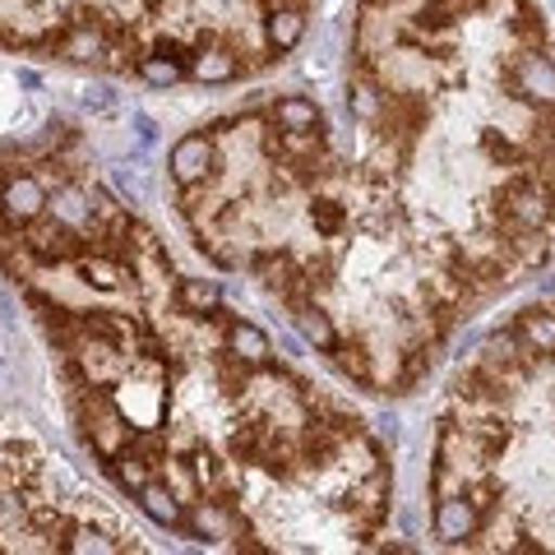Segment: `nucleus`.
<instances>
[{
  "label": "nucleus",
  "instance_id": "7ed1b4c3",
  "mask_svg": "<svg viewBox=\"0 0 555 555\" xmlns=\"http://www.w3.org/2000/svg\"><path fill=\"white\" fill-rule=\"evenodd\" d=\"M0 551H144V537L0 422Z\"/></svg>",
  "mask_w": 555,
  "mask_h": 555
},
{
  "label": "nucleus",
  "instance_id": "f257e3e1",
  "mask_svg": "<svg viewBox=\"0 0 555 555\" xmlns=\"http://www.w3.org/2000/svg\"><path fill=\"white\" fill-rule=\"evenodd\" d=\"M0 269L61 371L83 449L153 524L241 551L375 546L393 500L375 430L278 357L190 310L163 241L79 163L0 208Z\"/></svg>",
  "mask_w": 555,
  "mask_h": 555
},
{
  "label": "nucleus",
  "instance_id": "f03ea898",
  "mask_svg": "<svg viewBox=\"0 0 555 555\" xmlns=\"http://www.w3.org/2000/svg\"><path fill=\"white\" fill-rule=\"evenodd\" d=\"M310 0H0V47L134 75L236 83L306 38Z\"/></svg>",
  "mask_w": 555,
  "mask_h": 555
}]
</instances>
